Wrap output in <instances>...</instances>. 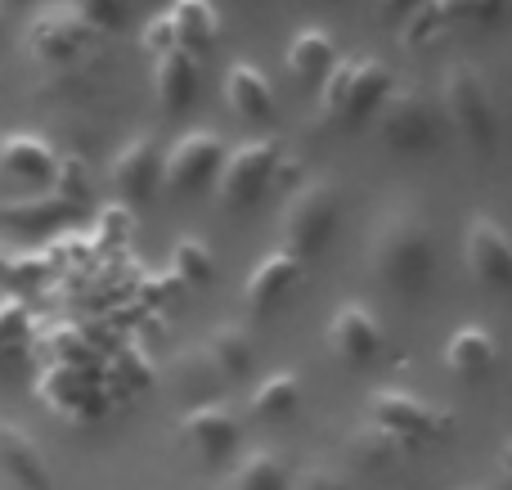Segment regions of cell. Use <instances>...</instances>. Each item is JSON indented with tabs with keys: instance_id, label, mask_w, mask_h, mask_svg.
<instances>
[{
	"instance_id": "cell-1",
	"label": "cell",
	"mask_w": 512,
	"mask_h": 490,
	"mask_svg": "<svg viewBox=\"0 0 512 490\" xmlns=\"http://www.w3.org/2000/svg\"><path fill=\"white\" fill-rule=\"evenodd\" d=\"M369 270L387 293L396 297H418L436 275V239L432 225L418 207L400 203L373 225L369 243H364Z\"/></svg>"
},
{
	"instance_id": "cell-2",
	"label": "cell",
	"mask_w": 512,
	"mask_h": 490,
	"mask_svg": "<svg viewBox=\"0 0 512 490\" xmlns=\"http://www.w3.org/2000/svg\"><path fill=\"white\" fill-rule=\"evenodd\" d=\"M337 225H342V189H337V180L310 176L283 198L279 234H283V252H292L297 261L319 257L333 243Z\"/></svg>"
},
{
	"instance_id": "cell-3",
	"label": "cell",
	"mask_w": 512,
	"mask_h": 490,
	"mask_svg": "<svg viewBox=\"0 0 512 490\" xmlns=\"http://www.w3.org/2000/svg\"><path fill=\"white\" fill-rule=\"evenodd\" d=\"M364 419L373 428H382L400 450L405 446H423V441H450L459 419L454 410H441V405L423 401L414 392H400V387H382V392L369 396V414Z\"/></svg>"
},
{
	"instance_id": "cell-4",
	"label": "cell",
	"mask_w": 512,
	"mask_h": 490,
	"mask_svg": "<svg viewBox=\"0 0 512 490\" xmlns=\"http://www.w3.org/2000/svg\"><path fill=\"white\" fill-rule=\"evenodd\" d=\"M441 108L450 117V126L472 144V149L486 153L495 144L499 131V113H495V95H490V81L477 63H450L441 77Z\"/></svg>"
},
{
	"instance_id": "cell-5",
	"label": "cell",
	"mask_w": 512,
	"mask_h": 490,
	"mask_svg": "<svg viewBox=\"0 0 512 490\" xmlns=\"http://www.w3.org/2000/svg\"><path fill=\"white\" fill-rule=\"evenodd\" d=\"M283 158V144L274 135L261 140H243L239 149L225 153L221 171H216V203L225 212H248L274 189V167Z\"/></svg>"
},
{
	"instance_id": "cell-6",
	"label": "cell",
	"mask_w": 512,
	"mask_h": 490,
	"mask_svg": "<svg viewBox=\"0 0 512 490\" xmlns=\"http://www.w3.org/2000/svg\"><path fill=\"white\" fill-rule=\"evenodd\" d=\"M369 122L396 153H427L436 144V104L418 86H391Z\"/></svg>"
},
{
	"instance_id": "cell-7",
	"label": "cell",
	"mask_w": 512,
	"mask_h": 490,
	"mask_svg": "<svg viewBox=\"0 0 512 490\" xmlns=\"http://www.w3.org/2000/svg\"><path fill=\"white\" fill-rule=\"evenodd\" d=\"M225 140L216 131H189L167 149V158L158 162V185L167 194H203L207 185H216V171L225 162Z\"/></svg>"
},
{
	"instance_id": "cell-8",
	"label": "cell",
	"mask_w": 512,
	"mask_h": 490,
	"mask_svg": "<svg viewBox=\"0 0 512 490\" xmlns=\"http://www.w3.org/2000/svg\"><path fill=\"white\" fill-rule=\"evenodd\" d=\"M180 437L189 441L203 464L221 468L225 459L239 455V441H243V419L234 414V405L225 401H207V405H189L180 414Z\"/></svg>"
},
{
	"instance_id": "cell-9",
	"label": "cell",
	"mask_w": 512,
	"mask_h": 490,
	"mask_svg": "<svg viewBox=\"0 0 512 490\" xmlns=\"http://www.w3.org/2000/svg\"><path fill=\"white\" fill-rule=\"evenodd\" d=\"M328 351L342 360L346 369H369L373 360L387 347V333H382V320L360 302H346L328 315Z\"/></svg>"
},
{
	"instance_id": "cell-10",
	"label": "cell",
	"mask_w": 512,
	"mask_h": 490,
	"mask_svg": "<svg viewBox=\"0 0 512 490\" xmlns=\"http://www.w3.org/2000/svg\"><path fill=\"white\" fill-rule=\"evenodd\" d=\"M508 9V0H423L418 9L405 14V45H427L432 36L450 32V27H477V23H495Z\"/></svg>"
},
{
	"instance_id": "cell-11",
	"label": "cell",
	"mask_w": 512,
	"mask_h": 490,
	"mask_svg": "<svg viewBox=\"0 0 512 490\" xmlns=\"http://www.w3.org/2000/svg\"><path fill=\"white\" fill-rule=\"evenodd\" d=\"M463 261H468V275L477 279L481 288H490V293H504L512 284V243L495 216H472L468 221Z\"/></svg>"
},
{
	"instance_id": "cell-12",
	"label": "cell",
	"mask_w": 512,
	"mask_h": 490,
	"mask_svg": "<svg viewBox=\"0 0 512 490\" xmlns=\"http://www.w3.org/2000/svg\"><path fill=\"white\" fill-rule=\"evenodd\" d=\"M27 45L50 68H72V63H81L95 50V32L72 9H50V14H41L27 27Z\"/></svg>"
},
{
	"instance_id": "cell-13",
	"label": "cell",
	"mask_w": 512,
	"mask_h": 490,
	"mask_svg": "<svg viewBox=\"0 0 512 490\" xmlns=\"http://www.w3.org/2000/svg\"><path fill=\"white\" fill-rule=\"evenodd\" d=\"M59 158L41 135L32 131H18L0 140V180L9 185H23V189H54V176H59Z\"/></svg>"
},
{
	"instance_id": "cell-14",
	"label": "cell",
	"mask_w": 512,
	"mask_h": 490,
	"mask_svg": "<svg viewBox=\"0 0 512 490\" xmlns=\"http://www.w3.org/2000/svg\"><path fill=\"white\" fill-rule=\"evenodd\" d=\"M0 477H9V486L18 490H54L41 446L9 419H0Z\"/></svg>"
},
{
	"instance_id": "cell-15",
	"label": "cell",
	"mask_w": 512,
	"mask_h": 490,
	"mask_svg": "<svg viewBox=\"0 0 512 490\" xmlns=\"http://www.w3.org/2000/svg\"><path fill=\"white\" fill-rule=\"evenodd\" d=\"M499 365V342L486 324H463L445 342V369L459 383H486Z\"/></svg>"
},
{
	"instance_id": "cell-16",
	"label": "cell",
	"mask_w": 512,
	"mask_h": 490,
	"mask_svg": "<svg viewBox=\"0 0 512 490\" xmlns=\"http://www.w3.org/2000/svg\"><path fill=\"white\" fill-rule=\"evenodd\" d=\"M108 176H113V189L126 203H153V194H158V149H153L149 135L126 140L117 149Z\"/></svg>"
},
{
	"instance_id": "cell-17",
	"label": "cell",
	"mask_w": 512,
	"mask_h": 490,
	"mask_svg": "<svg viewBox=\"0 0 512 490\" xmlns=\"http://www.w3.org/2000/svg\"><path fill=\"white\" fill-rule=\"evenodd\" d=\"M41 401H50L63 419H95L104 410L95 378L81 374V365H50V374L41 378Z\"/></svg>"
},
{
	"instance_id": "cell-18",
	"label": "cell",
	"mask_w": 512,
	"mask_h": 490,
	"mask_svg": "<svg viewBox=\"0 0 512 490\" xmlns=\"http://www.w3.org/2000/svg\"><path fill=\"white\" fill-rule=\"evenodd\" d=\"M396 86L391 68L382 59H355L351 81H346V95H342V113H337V126H364L378 104L387 99V90Z\"/></svg>"
},
{
	"instance_id": "cell-19",
	"label": "cell",
	"mask_w": 512,
	"mask_h": 490,
	"mask_svg": "<svg viewBox=\"0 0 512 490\" xmlns=\"http://www.w3.org/2000/svg\"><path fill=\"white\" fill-rule=\"evenodd\" d=\"M198 81H203V72H198L194 54L171 50V54H158V59H153V99H158V108L167 117L185 113V108L194 104Z\"/></svg>"
},
{
	"instance_id": "cell-20",
	"label": "cell",
	"mask_w": 512,
	"mask_h": 490,
	"mask_svg": "<svg viewBox=\"0 0 512 490\" xmlns=\"http://www.w3.org/2000/svg\"><path fill=\"white\" fill-rule=\"evenodd\" d=\"M297 284H301V261L292 257V252H283V248L270 252V257H261L252 266L248 288H243V297H248V311L252 315H270L274 306H279Z\"/></svg>"
},
{
	"instance_id": "cell-21",
	"label": "cell",
	"mask_w": 512,
	"mask_h": 490,
	"mask_svg": "<svg viewBox=\"0 0 512 490\" xmlns=\"http://www.w3.org/2000/svg\"><path fill=\"white\" fill-rule=\"evenodd\" d=\"M225 104L234 108V117L243 122H270L274 117V86L256 63L239 59L225 68Z\"/></svg>"
},
{
	"instance_id": "cell-22",
	"label": "cell",
	"mask_w": 512,
	"mask_h": 490,
	"mask_svg": "<svg viewBox=\"0 0 512 490\" xmlns=\"http://www.w3.org/2000/svg\"><path fill=\"white\" fill-rule=\"evenodd\" d=\"M342 59L333 45V36L324 32V27H301L297 36L288 41V54H283V63H288V72L301 81V86H315L333 72V63Z\"/></svg>"
},
{
	"instance_id": "cell-23",
	"label": "cell",
	"mask_w": 512,
	"mask_h": 490,
	"mask_svg": "<svg viewBox=\"0 0 512 490\" xmlns=\"http://www.w3.org/2000/svg\"><path fill=\"white\" fill-rule=\"evenodd\" d=\"M301 374L297 369H274L270 378H261V387H252L248 396V419L252 423H288L301 405Z\"/></svg>"
},
{
	"instance_id": "cell-24",
	"label": "cell",
	"mask_w": 512,
	"mask_h": 490,
	"mask_svg": "<svg viewBox=\"0 0 512 490\" xmlns=\"http://www.w3.org/2000/svg\"><path fill=\"white\" fill-rule=\"evenodd\" d=\"M396 459H400V446L382 428H373L369 419H364L360 428L346 432V473L378 477V473H387Z\"/></svg>"
},
{
	"instance_id": "cell-25",
	"label": "cell",
	"mask_w": 512,
	"mask_h": 490,
	"mask_svg": "<svg viewBox=\"0 0 512 490\" xmlns=\"http://www.w3.org/2000/svg\"><path fill=\"white\" fill-rule=\"evenodd\" d=\"M81 216V207L72 203V198L54 194V189H45V194L27 198V203H9L0 207V221L14 225V230H54V225H72Z\"/></svg>"
},
{
	"instance_id": "cell-26",
	"label": "cell",
	"mask_w": 512,
	"mask_h": 490,
	"mask_svg": "<svg viewBox=\"0 0 512 490\" xmlns=\"http://www.w3.org/2000/svg\"><path fill=\"white\" fill-rule=\"evenodd\" d=\"M203 351H207V360L221 369L225 383H234V378H248V369H252V360H256V338L243 329V324L230 320V324H216Z\"/></svg>"
},
{
	"instance_id": "cell-27",
	"label": "cell",
	"mask_w": 512,
	"mask_h": 490,
	"mask_svg": "<svg viewBox=\"0 0 512 490\" xmlns=\"http://www.w3.org/2000/svg\"><path fill=\"white\" fill-rule=\"evenodd\" d=\"M171 387H176L180 401L207 405V401H221L225 378H221V369L207 360V351L198 347V351H189V356H180L176 365H171Z\"/></svg>"
},
{
	"instance_id": "cell-28",
	"label": "cell",
	"mask_w": 512,
	"mask_h": 490,
	"mask_svg": "<svg viewBox=\"0 0 512 490\" xmlns=\"http://www.w3.org/2000/svg\"><path fill=\"white\" fill-rule=\"evenodd\" d=\"M167 18H171V32H176V50L185 54H203L216 41V32H221V18H216L212 0H176L167 9Z\"/></svg>"
},
{
	"instance_id": "cell-29",
	"label": "cell",
	"mask_w": 512,
	"mask_h": 490,
	"mask_svg": "<svg viewBox=\"0 0 512 490\" xmlns=\"http://www.w3.org/2000/svg\"><path fill=\"white\" fill-rule=\"evenodd\" d=\"M288 486H292V468L274 450H248L230 473V490H288Z\"/></svg>"
},
{
	"instance_id": "cell-30",
	"label": "cell",
	"mask_w": 512,
	"mask_h": 490,
	"mask_svg": "<svg viewBox=\"0 0 512 490\" xmlns=\"http://www.w3.org/2000/svg\"><path fill=\"white\" fill-rule=\"evenodd\" d=\"M27 333H32V311H27V302H18V297L0 302V365L23 351Z\"/></svg>"
},
{
	"instance_id": "cell-31",
	"label": "cell",
	"mask_w": 512,
	"mask_h": 490,
	"mask_svg": "<svg viewBox=\"0 0 512 490\" xmlns=\"http://www.w3.org/2000/svg\"><path fill=\"white\" fill-rule=\"evenodd\" d=\"M171 266H176V275L185 279L189 288H198L212 279V252H207L203 239H180L176 252H171Z\"/></svg>"
},
{
	"instance_id": "cell-32",
	"label": "cell",
	"mask_w": 512,
	"mask_h": 490,
	"mask_svg": "<svg viewBox=\"0 0 512 490\" xmlns=\"http://www.w3.org/2000/svg\"><path fill=\"white\" fill-rule=\"evenodd\" d=\"M72 14L90 27V32H113V27L126 23V0H72Z\"/></svg>"
},
{
	"instance_id": "cell-33",
	"label": "cell",
	"mask_w": 512,
	"mask_h": 490,
	"mask_svg": "<svg viewBox=\"0 0 512 490\" xmlns=\"http://www.w3.org/2000/svg\"><path fill=\"white\" fill-rule=\"evenodd\" d=\"M288 490H355V477L346 468H333V464H310L292 477Z\"/></svg>"
},
{
	"instance_id": "cell-34",
	"label": "cell",
	"mask_w": 512,
	"mask_h": 490,
	"mask_svg": "<svg viewBox=\"0 0 512 490\" xmlns=\"http://www.w3.org/2000/svg\"><path fill=\"white\" fill-rule=\"evenodd\" d=\"M140 45L153 54V59H158V54H171V50H176V32H171V18H167V14L149 18V23H144Z\"/></svg>"
},
{
	"instance_id": "cell-35",
	"label": "cell",
	"mask_w": 512,
	"mask_h": 490,
	"mask_svg": "<svg viewBox=\"0 0 512 490\" xmlns=\"http://www.w3.org/2000/svg\"><path fill=\"white\" fill-rule=\"evenodd\" d=\"M418 5H423V0H382V14H387V18H405L409 9H418Z\"/></svg>"
},
{
	"instance_id": "cell-36",
	"label": "cell",
	"mask_w": 512,
	"mask_h": 490,
	"mask_svg": "<svg viewBox=\"0 0 512 490\" xmlns=\"http://www.w3.org/2000/svg\"><path fill=\"white\" fill-rule=\"evenodd\" d=\"M463 490H504V482H481V486H463Z\"/></svg>"
},
{
	"instance_id": "cell-37",
	"label": "cell",
	"mask_w": 512,
	"mask_h": 490,
	"mask_svg": "<svg viewBox=\"0 0 512 490\" xmlns=\"http://www.w3.org/2000/svg\"><path fill=\"white\" fill-rule=\"evenodd\" d=\"M126 5H131V0H126Z\"/></svg>"
}]
</instances>
